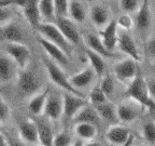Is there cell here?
<instances>
[{"label":"cell","instance_id":"6da1fadb","mask_svg":"<svg viewBox=\"0 0 155 146\" xmlns=\"http://www.w3.org/2000/svg\"><path fill=\"white\" fill-rule=\"evenodd\" d=\"M126 95L133 101L138 103L143 108L155 112V102L149 95L145 78L141 74H138L137 77L129 85H127Z\"/></svg>","mask_w":155,"mask_h":146},{"label":"cell","instance_id":"7a4b0ae2","mask_svg":"<svg viewBox=\"0 0 155 146\" xmlns=\"http://www.w3.org/2000/svg\"><path fill=\"white\" fill-rule=\"evenodd\" d=\"M42 62H43V65L46 69V73L50 78V80L56 85L57 87L61 88L63 90H65L67 93H70V94L77 95V96L80 97H85L81 91L77 90L75 88L72 87V85L69 81V78L66 76V74L64 73V71L59 67V65L53 62L52 60H50L48 57H42Z\"/></svg>","mask_w":155,"mask_h":146},{"label":"cell","instance_id":"3957f363","mask_svg":"<svg viewBox=\"0 0 155 146\" xmlns=\"http://www.w3.org/2000/svg\"><path fill=\"white\" fill-rule=\"evenodd\" d=\"M37 32L44 39H46L53 44H55L56 47L61 49L69 58L71 57V55H72V44L65 38V36L61 34V32L56 26L55 23L54 24H52V23H41V25L37 28Z\"/></svg>","mask_w":155,"mask_h":146},{"label":"cell","instance_id":"277c9868","mask_svg":"<svg viewBox=\"0 0 155 146\" xmlns=\"http://www.w3.org/2000/svg\"><path fill=\"white\" fill-rule=\"evenodd\" d=\"M5 50L7 52V55L12 58V61L21 71L26 69L31 56V51L26 44L17 43V42H5Z\"/></svg>","mask_w":155,"mask_h":146},{"label":"cell","instance_id":"5b68a950","mask_svg":"<svg viewBox=\"0 0 155 146\" xmlns=\"http://www.w3.org/2000/svg\"><path fill=\"white\" fill-rule=\"evenodd\" d=\"M17 88H18L19 92L25 96H28V95L34 96L40 90L41 82L32 71L24 69V71H21L18 73Z\"/></svg>","mask_w":155,"mask_h":146},{"label":"cell","instance_id":"8992f818","mask_svg":"<svg viewBox=\"0 0 155 146\" xmlns=\"http://www.w3.org/2000/svg\"><path fill=\"white\" fill-rule=\"evenodd\" d=\"M63 115L67 119H72L83 107L90 104L85 97H80L70 93H64L63 95Z\"/></svg>","mask_w":155,"mask_h":146},{"label":"cell","instance_id":"52a82bcc","mask_svg":"<svg viewBox=\"0 0 155 146\" xmlns=\"http://www.w3.org/2000/svg\"><path fill=\"white\" fill-rule=\"evenodd\" d=\"M114 74L121 82L130 83L138 75L137 62L131 58H125L114 66Z\"/></svg>","mask_w":155,"mask_h":146},{"label":"cell","instance_id":"ba28073f","mask_svg":"<svg viewBox=\"0 0 155 146\" xmlns=\"http://www.w3.org/2000/svg\"><path fill=\"white\" fill-rule=\"evenodd\" d=\"M37 40H38L39 43L41 44L42 48L44 49V51L46 52V54L52 58V61L55 62L57 65L59 66L69 65V57H68V55L61 49H59L55 44H53L52 42L48 41V40L44 39L40 35L37 36Z\"/></svg>","mask_w":155,"mask_h":146},{"label":"cell","instance_id":"9c48e42d","mask_svg":"<svg viewBox=\"0 0 155 146\" xmlns=\"http://www.w3.org/2000/svg\"><path fill=\"white\" fill-rule=\"evenodd\" d=\"M55 24L59 28L61 34L65 36V38L72 46H78L81 43L82 37L78 30L77 25L70 19H56Z\"/></svg>","mask_w":155,"mask_h":146},{"label":"cell","instance_id":"30bf717a","mask_svg":"<svg viewBox=\"0 0 155 146\" xmlns=\"http://www.w3.org/2000/svg\"><path fill=\"white\" fill-rule=\"evenodd\" d=\"M117 21L111 19V22L107 25L99 33V38L101 39L102 43L106 47L108 51L113 52L114 49L117 47L119 43V34H117Z\"/></svg>","mask_w":155,"mask_h":146},{"label":"cell","instance_id":"8fae6325","mask_svg":"<svg viewBox=\"0 0 155 146\" xmlns=\"http://www.w3.org/2000/svg\"><path fill=\"white\" fill-rule=\"evenodd\" d=\"M18 133L19 137L24 142L31 145H38L40 144L38 135V129H37L36 121L30 118L22 120L18 124Z\"/></svg>","mask_w":155,"mask_h":146},{"label":"cell","instance_id":"7c38bea8","mask_svg":"<svg viewBox=\"0 0 155 146\" xmlns=\"http://www.w3.org/2000/svg\"><path fill=\"white\" fill-rule=\"evenodd\" d=\"M117 48H119L123 53H125L126 55H128L129 58L134 60L135 62L142 61L140 53H139L138 47L136 44L134 38L128 33H122V34L119 35Z\"/></svg>","mask_w":155,"mask_h":146},{"label":"cell","instance_id":"4fadbf2b","mask_svg":"<svg viewBox=\"0 0 155 146\" xmlns=\"http://www.w3.org/2000/svg\"><path fill=\"white\" fill-rule=\"evenodd\" d=\"M130 137V131L124 126L114 124L111 126L106 132V139L113 146H124L128 143Z\"/></svg>","mask_w":155,"mask_h":146},{"label":"cell","instance_id":"5bb4252c","mask_svg":"<svg viewBox=\"0 0 155 146\" xmlns=\"http://www.w3.org/2000/svg\"><path fill=\"white\" fill-rule=\"evenodd\" d=\"M42 115L50 120L59 119L63 115V96L50 93Z\"/></svg>","mask_w":155,"mask_h":146},{"label":"cell","instance_id":"9a60e30c","mask_svg":"<svg viewBox=\"0 0 155 146\" xmlns=\"http://www.w3.org/2000/svg\"><path fill=\"white\" fill-rule=\"evenodd\" d=\"M23 14L25 19L28 21L30 26L35 29L38 28L41 25V14L39 10V1L37 0H27L25 5L22 8Z\"/></svg>","mask_w":155,"mask_h":146},{"label":"cell","instance_id":"2e32d148","mask_svg":"<svg viewBox=\"0 0 155 146\" xmlns=\"http://www.w3.org/2000/svg\"><path fill=\"white\" fill-rule=\"evenodd\" d=\"M84 40H85V43H86L87 48L91 49L92 51L96 52L97 54H99L101 57L104 58H116L117 55L113 52H110L108 51L106 49V47L104 46L102 43L101 39L99 38V36H97V35L94 34H86L84 36Z\"/></svg>","mask_w":155,"mask_h":146},{"label":"cell","instance_id":"e0dca14e","mask_svg":"<svg viewBox=\"0 0 155 146\" xmlns=\"http://www.w3.org/2000/svg\"><path fill=\"white\" fill-rule=\"evenodd\" d=\"M152 22V15H151V10L149 1H142L140 5V8L136 13L135 25L138 30L140 32H145L148 30L151 26Z\"/></svg>","mask_w":155,"mask_h":146},{"label":"cell","instance_id":"ac0fdd59","mask_svg":"<svg viewBox=\"0 0 155 146\" xmlns=\"http://www.w3.org/2000/svg\"><path fill=\"white\" fill-rule=\"evenodd\" d=\"M90 17L95 26L100 27L104 29L107 25L109 24L110 21V13L108 8L102 5H94L91 8Z\"/></svg>","mask_w":155,"mask_h":146},{"label":"cell","instance_id":"d6986e66","mask_svg":"<svg viewBox=\"0 0 155 146\" xmlns=\"http://www.w3.org/2000/svg\"><path fill=\"white\" fill-rule=\"evenodd\" d=\"M95 73L91 67L84 68L83 71H79V73L74 74L71 77H69V81L72 85L73 88H75L77 90L80 91V89L86 88L93 82L95 77Z\"/></svg>","mask_w":155,"mask_h":146},{"label":"cell","instance_id":"ffe728a7","mask_svg":"<svg viewBox=\"0 0 155 146\" xmlns=\"http://www.w3.org/2000/svg\"><path fill=\"white\" fill-rule=\"evenodd\" d=\"M0 40H5L7 42L23 43L22 41L24 40V35H23L22 29L16 24L11 22L5 25L2 29L0 30Z\"/></svg>","mask_w":155,"mask_h":146},{"label":"cell","instance_id":"44dd1931","mask_svg":"<svg viewBox=\"0 0 155 146\" xmlns=\"http://www.w3.org/2000/svg\"><path fill=\"white\" fill-rule=\"evenodd\" d=\"M48 95H50V88L48 87H46L41 92H38L37 94H35L28 103L29 110L36 116L43 114L44 106L46 104Z\"/></svg>","mask_w":155,"mask_h":146},{"label":"cell","instance_id":"7402d4cb","mask_svg":"<svg viewBox=\"0 0 155 146\" xmlns=\"http://www.w3.org/2000/svg\"><path fill=\"white\" fill-rule=\"evenodd\" d=\"M100 121V117L98 116L96 109L94 108V106H91L90 104L86 105L85 107H83L80 112L75 115V117L73 118V123H92L95 126H98Z\"/></svg>","mask_w":155,"mask_h":146},{"label":"cell","instance_id":"603a6c76","mask_svg":"<svg viewBox=\"0 0 155 146\" xmlns=\"http://www.w3.org/2000/svg\"><path fill=\"white\" fill-rule=\"evenodd\" d=\"M94 108L96 109L98 116L100 117V119L104 120V121H107V122H109V123H112L113 126L117 123L119 118H117L116 107L114 106L112 103L107 102V103H104V104L94 106Z\"/></svg>","mask_w":155,"mask_h":146},{"label":"cell","instance_id":"cb8c5ba5","mask_svg":"<svg viewBox=\"0 0 155 146\" xmlns=\"http://www.w3.org/2000/svg\"><path fill=\"white\" fill-rule=\"evenodd\" d=\"M85 55H86L87 60L90 62L91 68L94 71L95 75L99 78L104 77L106 75L104 74L106 73V64H104V57H101L99 54H97L96 52L92 51L88 48L85 49Z\"/></svg>","mask_w":155,"mask_h":146},{"label":"cell","instance_id":"d4e9b609","mask_svg":"<svg viewBox=\"0 0 155 146\" xmlns=\"http://www.w3.org/2000/svg\"><path fill=\"white\" fill-rule=\"evenodd\" d=\"M38 129L39 142L43 146H53L54 133L51 126L43 120H35Z\"/></svg>","mask_w":155,"mask_h":146},{"label":"cell","instance_id":"484cf974","mask_svg":"<svg viewBox=\"0 0 155 146\" xmlns=\"http://www.w3.org/2000/svg\"><path fill=\"white\" fill-rule=\"evenodd\" d=\"M14 62L9 55L0 54V82H8L14 76Z\"/></svg>","mask_w":155,"mask_h":146},{"label":"cell","instance_id":"4316f807","mask_svg":"<svg viewBox=\"0 0 155 146\" xmlns=\"http://www.w3.org/2000/svg\"><path fill=\"white\" fill-rule=\"evenodd\" d=\"M97 127L92 123H75L74 133L82 141H92L97 135Z\"/></svg>","mask_w":155,"mask_h":146},{"label":"cell","instance_id":"83f0119b","mask_svg":"<svg viewBox=\"0 0 155 146\" xmlns=\"http://www.w3.org/2000/svg\"><path fill=\"white\" fill-rule=\"evenodd\" d=\"M69 19L74 23H82L86 19V10L81 1H69Z\"/></svg>","mask_w":155,"mask_h":146},{"label":"cell","instance_id":"f1b7e54d","mask_svg":"<svg viewBox=\"0 0 155 146\" xmlns=\"http://www.w3.org/2000/svg\"><path fill=\"white\" fill-rule=\"evenodd\" d=\"M39 10H40L41 19H44L45 23H52V24L55 23L56 17L53 0H40L39 1Z\"/></svg>","mask_w":155,"mask_h":146},{"label":"cell","instance_id":"f546056e","mask_svg":"<svg viewBox=\"0 0 155 146\" xmlns=\"http://www.w3.org/2000/svg\"><path fill=\"white\" fill-rule=\"evenodd\" d=\"M116 113H117V118L122 122H133L138 117L137 110L131 105L125 103L116 107Z\"/></svg>","mask_w":155,"mask_h":146},{"label":"cell","instance_id":"4dcf8cb0","mask_svg":"<svg viewBox=\"0 0 155 146\" xmlns=\"http://www.w3.org/2000/svg\"><path fill=\"white\" fill-rule=\"evenodd\" d=\"M88 102L93 104V106H97V105H101L109 102V99L102 92L101 88L99 85H97L91 91L90 95H88Z\"/></svg>","mask_w":155,"mask_h":146},{"label":"cell","instance_id":"1f68e13d","mask_svg":"<svg viewBox=\"0 0 155 146\" xmlns=\"http://www.w3.org/2000/svg\"><path fill=\"white\" fill-rule=\"evenodd\" d=\"M56 19H69V1L54 0Z\"/></svg>","mask_w":155,"mask_h":146},{"label":"cell","instance_id":"d6a6232c","mask_svg":"<svg viewBox=\"0 0 155 146\" xmlns=\"http://www.w3.org/2000/svg\"><path fill=\"white\" fill-rule=\"evenodd\" d=\"M142 135L149 145H155V122L148 121L142 127Z\"/></svg>","mask_w":155,"mask_h":146},{"label":"cell","instance_id":"836d02e7","mask_svg":"<svg viewBox=\"0 0 155 146\" xmlns=\"http://www.w3.org/2000/svg\"><path fill=\"white\" fill-rule=\"evenodd\" d=\"M99 87L101 88L102 92L107 95L108 99L112 97V95H113V93H114V90H115V85H114L113 79H112V77L109 74H106V75L102 77Z\"/></svg>","mask_w":155,"mask_h":146},{"label":"cell","instance_id":"e575fe53","mask_svg":"<svg viewBox=\"0 0 155 146\" xmlns=\"http://www.w3.org/2000/svg\"><path fill=\"white\" fill-rule=\"evenodd\" d=\"M72 137L68 132L61 131L54 135L53 146H71L72 144Z\"/></svg>","mask_w":155,"mask_h":146},{"label":"cell","instance_id":"d590c367","mask_svg":"<svg viewBox=\"0 0 155 146\" xmlns=\"http://www.w3.org/2000/svg\"><path fill=\"white\" fill-rule=\"evenodd\" d=\"M119 3L125 14H130L135 12L137 13L141 5L140 1H137V0H121Z\"/></svg>","mask_w":155,"mask_h":146},{"label":"cell","instance_id":"8d00e7d4","mask_svg":"<svg viewBox=\"0 0 155 146\" xmlns=\"http://www.w3.org/2000/svg\"><path fill=\"white\" fill-rule=\"evenodd\" d=\"M117 21V25L122 28H124L125 30H129L131 27L134 26L135 22H134V19H131V16L129 14H123L119 17V19H116Z\"/></svg>","mask_w":155,"mask_h":146},{"label":"cell","instance_id":"74e56055","mask_svg":"<svg viewBox=\"0 0 155 146\" xmlns=\"http://www.w3.org/2000/svg\"><path fill=\"white\" fill-rule=\"evenodd\" d=\"M11 19H12V12L9 8H5L1 9L0 8V24L1 25H7L11 23Z\"/></svg>","mask_w":155,"mask_h":146},{"label":"cell","instance_id":"f35d334b","mask_svg":"<svg viewBox=\"0 0 155 146\" xmlns=\"http://www.w3.org/2000/svg\"><path fill=\"white\" fill-rule=\"evenodd\" d=\"M10 115V108L5 102L2 97H0V122H3L8 119Z\"/></svg>","mask_w":155,"mask_h":146},{"label":"cell","instance_id":"ab89813d","mask_svg":"<svg viewBox=\"0 0 155 146\" xmlns=\"http://www.w3.org/2000/svg\"><path fill=\"white\" fill-rule=\"evenodd\" d=\"M145 82H147L149 95H150L151 99L155 102V77L145 78Z\"/></svg>","mask_w":155,"mask_h":146},{"label":"cell","instance_id":"60d3db41","mask_svg":"<svg viewBox=\"0 0 155 146\" xmlns=\"http://www.w3.org/2000/svg\"><path fill=\"white\" fill-rule=\"evenodd\" d=\"M5 135L9 146H27V143L23 141L21 137L17 139V137H13L11 135H8V134H5Z\"/></svg>","mask_w":155,"mask_h":146},{"label":"cell","instance_id":"b9f144b4","mask_svg":"<svg viewBox=\"0 0 155 146\" xmlns=\"http://www.w3.org/2000/svg\"><path fill=\"white\" fill-rule=\"evenodd\" d=\"M147 50H148L149 55H150L151 57L155 58V35L153 37H151L150 40L148 41Z\"/></svg>","mask_w":155,"mask_h":146},{"label":"cell","instance_id":"7bdbcfd3","mask_svg":"<svg viewBox=\"0 0 155 146\" xmlns=\"http://www.w3.org/2000/svg\"><path fill=\"white\" fill-rule=\"evenodd\" d=\"M15 1H7V0H0V8L5 9V8H9L10 5H14Z\"/></svg>","mask_w":155,"mask_h":146},{"label":"cell","instance_id":"ee69618b","mask_svg":"<svg viewBox=\"0 0 155 146\" xmlns=\"http://www.w3.org/2000/svg\"><path fill=\"white\" fill-rule=\"evenodd\" d=\"M0 146H9L8 145L7 139H5V135L2 132H0Z\"/></svg>","mask_w":155,"mask_h":146},{"label":"cell","instance_id":"f6af8a7d","mask_svg":"<svg viewBox=\"0 0 155 146\" xmlns=\"http://www.w3.org/2000/svg\"><path fill=\"white\" fill-rule=\"evenodd\" d=\"M71 146H84V142H83L82 140L78 139V140H75L72 144H71Z\"/></svg>","mask_w":155,"mask_h":146},{"label":"cell","instance_id":"bcb514c9","mask_svg":"<svg viewBox=\"0 0 155 146\" xmlns=\"http://www.w3.org/2000/svg\"><path fill=\"white\" fill-rule=\"evenodd\" d=\"M84 146H101V144L98 143V142H95V141H91L88 143L84 144Z\"/></svg>","mask_w":155,"mask_h":146},{"label":"cell","instance_id":"7dc6e473","mask_svg":"<svg viewBox=\"0 0 155 146\" xmlns=\"http://www.w3.org/2000/svg\"><path fill=\"white\" fill-rule=\"evenodd\" d=\"M152 118H153V121L155 122V112L152 113Z\"/></svg>","mask_w":155,"mask_h":146},{"label":"cell","instance_id":"c3c4849f","mask_svg":"<svg viewBox=\"0 0 155 146\" xmlns=\"http://www.w3.org/2000/svg\"><path fill=\"white\" fill-rule=\"evenodd\" d=\"M32 146H43V145H41V144H38V145H32Z\"/></svg>","mask_w":155,"mask_h":146}]
</instances>
